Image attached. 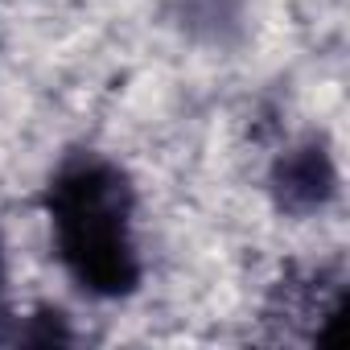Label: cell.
I'll return each instance as SVG.
<instances>
[{"mask_svg":"<svg viewBox=\"0 0 350 350\" xmlns=\"http://www.w3.org/2000/svg\"><path fill=\"white\" fill-rule=\"evenodd\" d=\"M272 186L284 211H317L329 194H334V165L325 157V148L305 144L280 157Z\"/></svg>","mask_w":350,"mask_h":350,"instance_id":"2","label":"cell"},{"mask_svg":"<svg viewBox=\"0 0 350 350\" xmlns=\"http://www.w3.org/2000/svg\"><path fill=\"white\" fill-rule=\"evenodd\" d=\"M50 235L62 268L91 297L116 301L140 284L132 186L103 157H70L46 186Z\"/></svg>","mask_w":350,"mask_h":350,"instance_id":"1","label":"cell"},{"mask_svg":"<svg viewBox=\"0 0 350 350\" xmlns=\"http://www.w3.org/2000/svg\"><path fill=\"white\" fill-rule=\"evenodd\" d=\"M0 280H5V247H0Z\"/></svg>","mask_w":350,"mask_h":350,"instance_id":"3","label":"cell"}]
</instances>
